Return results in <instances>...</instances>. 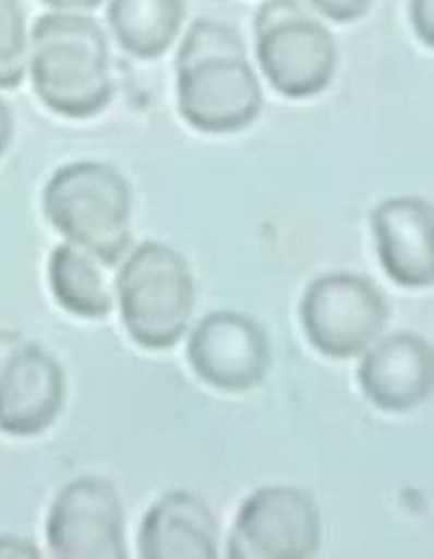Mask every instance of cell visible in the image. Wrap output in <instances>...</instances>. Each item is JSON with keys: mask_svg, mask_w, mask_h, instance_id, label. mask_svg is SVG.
I'll return each mask as SVG.
<instances>
[{"mask_svg": "<svg viewBox=\"0 0 434 559\" xmlns=\"http://www.w3.org/2000/svg\"><path fill=\"white\" fill-rule=\"evenodd\" d=\"M52 295L68 312L79 318H107L112 295L101 276L97 258L76 245H58L50 255Z\"/></svg>", "mask_w": 434, "mask_h": 559, "instance_id": "obj_15", "label": "cell"}, {"mask_svg": "<svg viewBox=\"0 0 434 559\" xmlns=\"http://www.w3.org/2000/svg\"><path fill=\"white\" fill-rule=\"evenodd\" d=\"M255 56L263 76L289 99H308L334 81L338 50L300 0H266L255 16Z\"/></svg>", "mask_w": 434, "mask_h": 559, "instance_id": "obj_5", "label": "cell"}, {"mask_svg": "<svg viewBox=\"0 0 434 559\" xmlns=\"http://www.w3.org/2000/svg\"><path fill=\"white\" fill-rule=\"evenodd\" d=\"M34 559L39 549L22 536H0V559Z\"/></svg>", "mask_w": 434, "mask_h": 559, "instance_id": "obj_19", "label": "cell"}, {"mask_svg": "<svg viewBox=\"0 0 434 559\" xmlns=\"http://www.w3.org/2000/svg\"><path fill=\"white\" fill-rule=\"evenodd\" d=\"M107 16L125 52L152 60L165 56L178 37L185 0H112Z\"/></svg>", "mask_w": 434, "mask_h": 559, "instance_id": "obj_14", "label": "cell"}, {"mask_svg": "<svg viewBox=\"0 0 434 559\" xmlns=\"http://www.w3.org/2000/svg\"><path fill=\"white\" fill-rule=\"evenodd\" d=\"M13 135V120H11V110L5 107V102H0V156H3L5 148H9Z\"/></svg>", "mask_w": 434, "mask_h": 559, "instance_id": "obj_20", "label": "cell"}, {"mask_svg": "<svg viewBox=\"0 0 434 559\" xmlns=\"http://www.w3.org/2000/svg\"><path fill=\"white\" fill-rule=\"evenodd\" d=\"M302 325L310 344L330 359L364 354L388 323V302L370 278L325 274L302 297Z\"/></svg>", "mask_w": 434, "mask_h": 559, "instance_id": "obj_6", "label": "cell"}, {"mask_svg": "<svg viewBox=\"0 0 434 559\" xmlns=\"http://www.w3.org/2000/svg\"><path fill=\"white\" fill-rule=\"evenodd\" d=\"M43 3L60 11H76V9H97L101 0H43Z\"/></svg>", "mask_w": 434, "mask_h": 559, "instance_id": "obj_21", "label": "cell"}, {"mask_svg": "<svg viewBox=\"0 0 434 559\" xmlns=\"http://www.w3.org/2000/svg\"><path fill=\"white\" fill-rule=\"evenodd\" d=\"M47 542L60 559H125V513L112 481H68L47 518Z\"/></svg>", "mask_w": 434, "mask_h": 559, "instance_id": "obj_8", "label": "cell"}, {"mask_svg": "<svg viewBox=\"0 0 434 559\" xmlns=\"http://www.w3.org/2000/svg\"><path fill=\"white\" fill-rule=\"evenodd\" d=\"M188 359L208 385L240 393L266 380L270 344L253 318L221 310L203 318L190 333Z\"/></svg>", "mask_w": 434, "mask_h": 559, "instance_id": "obj_9", "label": "cell"}, {"mask_svg": "<svg viewBox=\"0 0 434 559\" xmlns=\"http://www.w3.org/2000/svg\"><path fill=\"white\" fill-rule=\"evenodd\" d=\"M308 3L315 11H321L325 19H330V22L349 24L370 11L372 0H308Z\"/></svg>", "mask_w": 434, "mask_h": 559, "instance_id": "obj_17", "label": "cell"}, {"mask_svg": "<svg viewBox=\"0 0 434 559\" xmlns=\"http://www.w3.org/2000/svg\"><path fill=\"white\" fill-rule=\"evenodd\" d=\"M432 3L434 0H411L409 3V16L413 29H417L419 39L426 47L434 45V24H432Z\"/></svg>", "mask_w": 434, "mask_h": 559, "instance_id": "obj_18", "label": "cell"}, {"mask_svg": "<svg viewBox=\"0 0 434 559\" xmlns=\"http://www.w3.org/2000/svg\"><path fill=\"white\" fill-rule=\"evenodd\" d=\"M47 222L68 242L112 265L131 248L133 195L123 175L105 162H73L47 182Z\"/></svg>", "mask_w": 434, "mask_h": 559, "instance_id": "obj_3", "label": "cell"}, {"mask_svg": "<svg viewBox=\"0 0 434 559\" xmlns=\"http://www.w3.org/2000/svg\"><path fill=\"white\" fill-rule=\"evenodd\" d=\"M359 385L385 412H411L432 395V344L417 333H393L364 352Z\"/></svg>", "mask_w": 434, "mask_h": 559, "instance_id": "obj_11", "label": "cell"}, {"mask_svg": "<svg viewBox=\"0 0 434 559\" xmlns=\"http://www.w3.org/2000/svg\"><path fill=\"white\" fill-rule=\"evenodd\" d=\"M377 255L396 284L424 289L434 282L432 203L424 198H388L372 214Z\"/></svg>", "mask_w": 434, "mask_h": 559, "instance_id": "obj_12", "label": "cell"}, {"mask_svg": "<svg viewBox=\"0 0 434 559\" xmlns=\"http://www.w3.org/2000/svg\"><path fill=\"white\" fill-rule=\"evenodd\" d=\"M26 22L19 0H0V88H16L26 73Z\"/></svg>", "mask_w": 434, "mask_h": 559, "instance_id": "obj_16", "label": "cell"}, {"mask_svg": "<svg viewBox=\"0 0 434 559\" xmlns=\"http://www.w3.org/2000/svg\"><path fill=\"white\" fill-rule=\"evenodd\" d=\"M29 73L43 105L63 118H92L112 99L107 37L89 16L39 19L32 32Z\"/></svg>", "mask_w": 434, "mask_h": 559, "instance_id": "obj_2", "label": "cell"}, {"mask_svg": "<svg viewBox=\"0 0 434 559\" xmlns=\"http://www.w3.org/2000/svg\"><path fill=\"white\" fill-rule=\"evenodd\" d=\"M178 107L195 131L234 133L263 110V88L234 26L203 19L178 56Z\"/></svg>", "mask_w": 434, "mask_h": 559, "instance_id": "obj_1", "label": "cell"}, {"mask_svg": "<svg viewBox=\"0 0 434 559\" xmlns=\"http://www.w3.org/2000/svg\"><path fill=\"white\" fill-rule=\"evenodd\" d=\"M138 547L144 559H214L219 555V526L198 495L174 489L146 513Z\"/></svg>", "mask_w": 434, "mask_h": 559, "instance_id": "obj_13", "label": "cell"}, {"mask_svg": "<svg viewBox=\"0 0 434 559\" xmlns=\"http://www.w3.org/2000/svg\"><path fill=\"white\" fill-rule=\"evenodd\" d=\"M65 401V374L39 346L26 344L0 367V429L32 438L58 419Z\"/></svg>", "mask_w": 434, "mask_h": 559, "instance_id": "obj_10", "label": "cell"}, {"mask_svg": "<svg viewBox=\"0 0 434 559\" xmlns=\"http://www.w3.org/2000/svg\"><path fill=\"white\" fill-rule=\"evenodd\" d=\"M323 542L321 510L294 487H263L237 513L229 557L232 559H310Z\"/></svg>", "mask_w": 434, "mask_h": 559, "instance_id": "obj_7", "label": "cell"}, {"mask_svg": "<svg viewBox=\"0 0 434 559\" xmlns=\"http://www.w3.org/2000/svg\"><path fill=\"white\" fill-rule=\"evenodd\" d=\"M125 331L144 349H172L185 336L195 308L193 271L165 242H141L118 274Z\"/></svg>", "mask_w": 434, "mask_h": 559, "instance_id": "obj_4", "label": "cell"}]
</instances>
